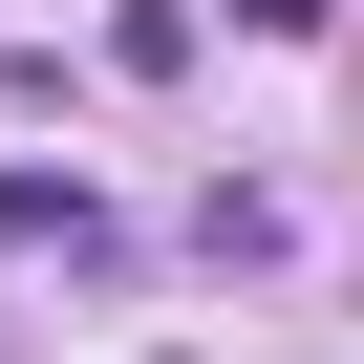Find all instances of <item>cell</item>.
<instances>
[{
    "label": "cell",
    "mask_w": 364,
    "mask_h": 364,
    "mask_svg": "<svg viewBox=\"0 0 364 364\" xmlns=\"http://www.w3.org/2000/svg\"><path fill=\"white\" fill-rule=\"evenodd\" d=\"M0 236H43V257H107V193H86V171H0Z\"/></svg>",
    "instance_id": "1"
}]
</instances>
